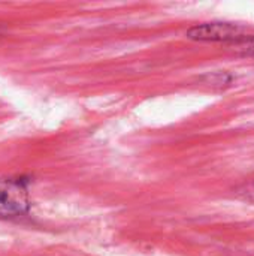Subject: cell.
<instances>
[{
    "mask_svg": "<svg viewBox=\"0 0 254 256\" xmlns=\"http://www.w3.org/2000/svg\"><path fill=\"white\" fill-rule=\"evenodd\" d=\"M247 27L235 22H202L187 30L186 36L199 42H238L247 38Z\"/></svg>",
    "mask_w": 254,
    "mask_h": 256,
    "instance_id": "obj_1",
    "label": "cell"
},
{
    "mask_svg": "<svg viewBox=\"0 0 254 256\" xmlns=\"http://www.w3.org/2000/svg\"><path fill=\"white\" fill-rule=\"evenodd\" d=\"M235 50L240 54H243V56L254 57V36H252V38H244V39L235 42Z\"/></svg>",
    "mask_w": 254,
    "mask_h": 256,
    "instance_id": "obj_3",
    "label": "cell"
},
{
    "mask_svg": "<svg viewBox=\"0 0 254 256\" xmlns=\"http://www.w3.org/2000/svg\"><path fill=\"white\" fill-rule=\"evenodd\" d=\"M235 195L244 201H250L254 202V180L250 183H244L243 186H240L237 190H235Z\"/></svg>",
    "mask_w": 254,
    "mask_h": 256,
    "instance_id": "obj_4",
    "label": "cell"
},
{
    "mask_svg": "<svg viewBox=\"0 0 254 256\" xmlns=\"http://www.w3.org/2000/svg\"><path fill=\"white\" fill-rule=\"evenodd\" d=\"M30 207L27 186L21 178L0 180V216L12 218L27 213Z\"/></svg>",
    "mask_w": 254,
    "mask_h": 256,
    "instance_id": "obj_2",
    "label": "cell"
}]
</instances>
